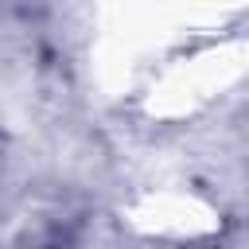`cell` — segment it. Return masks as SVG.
I'll list each match as a JSON object with an SVG mask.
<instances>
[{
    "label": "cell",
    "mask_w": 249,
    "mask_h": 249,
    "mask_svg": "<svg viewBox=\"0 0 249 249\" xmlns=\"http://www.w3.org/2000/svg\"><path fill=\"white\" fill-rule=\"evenodd\" d=\"M191 249H214V245H191Z\"/></svg>",
    "instance_id": "cell-1"
}]
</instances>
